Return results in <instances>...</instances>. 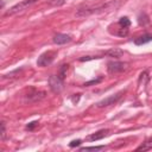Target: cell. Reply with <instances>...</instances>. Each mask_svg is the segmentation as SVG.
<instances>
[{"mask_svg":"<svg viewBox=\"0 0 152 152\" xmlns=\"http://www.w3.org/2000/svg\"><path fill=\"white\" fill-rule=\"evenodd\" d=\"M115 5H118V4H115L114 1H108L104 4L96 5V6H86V7L80 8L76 12V15L77 17H87V15H90L94 13H102V12L112 10L113 7H115Z\"/></svg>","mask_w":152,"mask_h":152,"instance_id":"1","label":"cell"},{"mask_svg":"<svg viewBox=\"0 0 152 152\" xmlns=\"http://www.w3.org/2000/svg\"><path fill=\"white\" fill-rule=\"evenodd\" d=\"M36 1H37V0H24V1L19 2V4L14 5L13 7H11V8L5 13V15H14V14H17V13H20V12L25 11L27 7H30L32 4H34Z\"/></svg>","mask_w":152,"mask_h":152,"instance_id":"2","label":"cell"},{"mask_svg":"<svg viewBox=\"0 0 152 152\" xmlns=\"http://www.w3.org/2000/svg\"><path fill=\"white\" fill-rule=\"evenodd\" d=\"M57 52L56 51H46L44 53H42L38 59H37V64L38 66H46V65H50L52 63V61L55 59Z\"/></svg>","mask_w":152,"mask_h":152,"instance_id":"3","label":"cell"},{"mask_svg":"<svg viewBox=\"0 0 152 152\" xmlns=\"http://www.w3.org/2000/svg\"><path fill=\"white\" fill-rule=\"evenodd\" d=\"M122 94H124V91H119V93H116V94H114V95H110V96H108V97H106V99L99 101V102L96 103V107L103 108V107H108V106H110V104H115V103L122 97Z\"/></svg>","mask_w":152,"mask_h":152,"instance_id":"4","label":"cell"},{"mask_svg":"<svg viewBox=\"0 0 152 152\" xmlns=\"http://www.w3.org/2000/svg\"><path fill=\"white\" fill-rule=\"evenodd\" d=\"M127 63H124V62H118V61H112V62H108L107 64V70L109 74H119V72H122L127 69Z\"/></svg>","mask_w":152,"mask_h":152,"instance_id":"5","label":"cell"},{"mask_svg":"<svg viewBox=\"0 0 152 152\" xmlns=\"http://www.w3.org/2000/svg\"><path fill=\"white\" fill-rule=\"evenodd\" d=\"M49 87L53 93H59L63 89V80L58 75H52L49 77Z\"/></svg>","mask_w":152,"mask_h":152,"instance_id":"6","label":"cell"},{"mask_svg":"<svg viewBox=\"0 0 152 152\" xmlns=\"http://www.w3.org/2000/svg\"><path fill=\"white\" fill-rule=\"evenodd\" d=\"M44 97H45V91L36 90V89H31V91H28V94L26 95V100L28 102H37L43 100Z\"/></svg>","mask_w":152,"mask_h":152,"instance_id":"7","label":"cell"},{"mask_svg":"<svg viewBox=\"0 0 152 152\" xmlns=\"http://www.w3.org/2000/svg\"><path fill=\"white\" fill-rule=\"evenodd\" d=\"M71 42V37L69 34H65V33H57L53 36V43L57 44V45H62V44H66Z\"/></svg>","mask_w":152,"mask_h":152,"instance_id":"8","label":"cell"},{"mask_svg":"<svg viewBox=\"0 0 152 152\" xmlns=\"http://www.w3.org/2000/svg\"><path fill=\"white\" fill-rule=\"evenodd\" d=\"M108 129H101V131H97L93 134H90L89 137H87V140H90V141H96V140H101L103 139L104 137L108 135Z\"/></svg>","mask_w":152,"mask_h":152,"instance_id":"9","label":"cell"},{"mask_svg":"<svg viewBox=\"0 0 152 152\" xmlns=\"http://www.w3.org/2000/svg\"><path fill=\"white\" fill-rule=\"evenodd\" d=\"M151 40H152V34L145 33V34H142V36L137 37V38L134 39V43H135L137 45H142V44H146V43H148V42H151Z\"/></svg>","mask_w":152,"mask_h":152,"instance_id":"10","label":"cell"},{"mask_svg":"<svg viewBox=\"0 0 152 152\" xmlns=\"http://www.w3.org/2000/svg\"><path fill=\"white\" fill-rule=\"evenodd\" d=\"M104 55L108 56V57L119 58V57H121V56L124 55V51L120 50V49H118V48H113V49H110V50H107V51L104 52Z\"/></svg>","mask_w":152,"mask_h":152,"instance_id":"11","label":"cell"},{"mask_svg":"<svg viewBox=\"0 0 152 152\" xmlns=\"http://www.w3.org/2000/svg\"><path fill=\"white\" fill-rule=\"evenodd\" d=\"M152 148V138L147 139L145 142H142L140 146L137 147V151H148Z\"/></svg>","mask_w":152,"mask_h":152,"instance_id":"12","label":"cell"},{"mask_svg":"<svg viewBox=\"0 0 152 152\" xmlns=\"http://www.w3.org/2000/svg\"><path fill=\"white\" fill-rule=\"evenodd\" d=\"M21 71H23V68L15 69V70H13V71H11V72H8V74H5L2 77H4V78H15V77H18V76L21 74Z\"/></svg>","mask_w":152,"mask_h":152,"instance_id":"13","label":"cell"},{"mask_svg":"<svg viewBox=\"0 0 152 152\" xmlns=\"http://www.w3.org/2000/svg\"><path fill=\"white\" fill-rule=\"evenodd\" d=\"M121 27H129V25H131V20L127 18V17H121L120 19H119V23H118Z\"/></svg>","mask_w":152,"mask_h":152,"instance_id":"14","label":"cell"},{"mask_svg":"<svg viewBox=\"0 0 152 152\" xmlns=\"http://www.w3.org/2000/svg\"><path fill=\"white\" fill-rule=\"evenodd\" d=\"M114 34H116V36H119V37H126V36L128 34V27H121V26H120L119 31L114 32Z\"/></svg>","mask_w":152,"mask_h":152,"instance_id":"15","label":"cell"},{"mask_svg":"<svg viewBox=\"0 0 152 152\" xmlns=\"http://www.w3.org/2000/svg\"><path fill=\"white\" fill-rule=\"evenodd\" d=\"M68 68H69V65H68V64H63V65L61 66L58 76H59V77H61L62 80H64V77L66 76V71H68Z\"/></svg>","mask_w":152,"mask_h":152,"instance_id":"16","label":"cell"},{"mask_svg":"<svg viewBox=\"0 0 152 152\" xmlns=\"http://www.w3.org/2000/svg\"><path fill=\"white\" fill-rule=\"evenodd\" d=\"M101 81H102V77L93 78V80H90V81H88V82L83 83V86H84V87H89V86H93V84H97V83H100Z\"/></svg>","mask_w":152,"mask_h":152,"instance_id":"17","label":"cell"},{"mask_svg":"<svg viewBox=\"0 0 152 152\" xmlns=\"http://www.w3.org/2000/svg\"><path fill=\"white\" fill-rule=\"evenodd\" d=\"M138 21H139L140 25H146L150 20H148V17H147L146 14H140L139 18H138Z\"/></svg>","mask_w":152,"mask_h":152,"instance_id":"18","label":"cell"},{"mask_svg":"<svg viewBox=\"0 0 152 152\" xmlns=\"http://www.w3.org/2000/svg\"><path fill=\"white\" fill-rule=\"evenodd\" d=\"M103 148H104V146H86V147H82L81 151H89V150L99 151V150H103Z\"/></svg>","mask_w":152,"mask_h":152,"instance_id":"19","label":"cell"},{"mask_svg":"<svg viewBox=\"0 0 152 152\" xmlns=\"http://www.w3.org/2000/svg\"><path fill=\"white\" fill-rule=\"evenodd\" d=\"M0 138L1 140L6 139V124L5 121H1V133H0Z\"/></svg>","mask_w":152,"mask_h":152,"instance_id":"20","label":"cell"},{"mask_svg":"<svg viewBox=\"0 0 152 152\" xmlns=\"http://www.w3.org/2000/svg\"><path fill=\"white\" fill-rule=\"evenodd\" d=\"M97 58H101V57H100V56H84V57H81L80 61H81V62H87V61L97 59Z\"/></svg>","mask_w":152,"mask_h":152,"instance_id":"21","label":"cell"},{"mask_svg":"<svg viewBox=\"0 0 152 152\" xmlns=\"http://www.w3.org/2000/svg\"><path fill=\"white\" fill-rule=\"evenodd\" d=\"M36 126H38V121H32V122H30L27 126H26V129H28V131H32Z\"/></svg>","mask_w":152,"mask_h":152,"instance_id":"22","label":"cell"},{"mask_svg":"<svg viewBox=\"0 0 152 152\" xmlns=\"http://www.w3.org/2000/svg\"><path fill=\"white\" fill-rule=\"evenodd\" d=\"M64 4V0H51L50 1V5L52 6H61Z\"/></svg>","mask_w":152,"mask_h":152,"instance_id":"23","label":"cell"},{"mask_svg":"<svg viewBox=\"0 0 152 152\" xmlns=\"http://www.w3.org/2000/svg\"><path fill=\"white\" fill-rule=\"evenodd\" d=\"M81 142H82V141H81L80 139H76V140H72V141L69 144V146H70V147H76V146H80Z\"/></svg>","mask_w":152,"mask_h":152,"instance_id":"24","label":"cell"},{"mask_svg":"<svg viewBox=\"0 0 152 152\" xmlns=\"http://www.w3.org/2000/svg\"><path fill=\"white\" fill-rule=\"evenodd\" d=\"M78 100H80V94H77V96H72V97H71V101H72L74 103H77Z\"/></svg>","mask_w":152,"mask_h":152,"instance_id":"25","label":"cell"}]
</instances>
